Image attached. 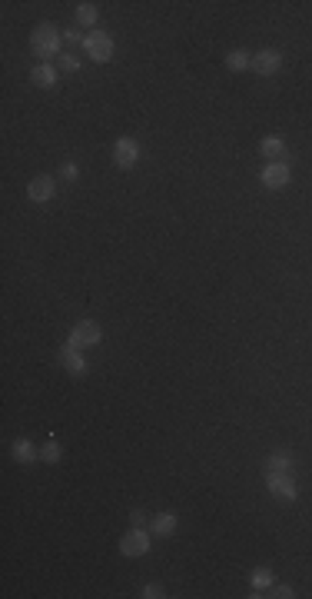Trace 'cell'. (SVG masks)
<instances>
[{"instance_id":"2","label":"cell","mask_w":312,"mask_h":599,"mask_svg":"<svg viewBox=\"0 0 312 599\" xmlns=\"http://www.w3.org/2000/svg\"><path fill=\"white\" fill-rule=\"evenodd\" d=\"M83 50H87V57L90 60L106 63V60L113 57V37L104 34V30H90V34L83 37Z\"/></svg>"},{"instance_id":"1","label":"cell","mask_w":312,"mask_h":599,"mask_svg":"<svg viewBox=\"0 0 312 599\" xmlns=\"http://www.w3.org/2000/svg\"><path fill=\"white\" fill-rule=\"evenodd\" d=\"M60 40H63V34H60L54 24H40L30 34V50H34V57L40 60H50L60 54Z\"/></svg>"},{"instance_id":"18","label":"cell","mask_w":312,"mask_h":599,"mask_svg":"<svg viewBox=\"0 0 312 599\" xmlns=\"http://www.w3.org/2000/svg\"><path fill=\"white\" fill-rule=\"evenodd\" d=\"M249 583H253L256 593H263V589L273 586V569H256L253 576H249Z\"/></svg>"},{"instance_id":"20","label":"cell","mask_w":312,"mask_h":599,"mask_svg":"<svg viewBox=\"0 0 312 599\" xmlns=\"http://www.w3.org/2000/svg\"><path fill=\"white\" fill-rule=\"evenodd\" d=\"M139 596H143V599H163V596H166V593H163V586H160V583H146V586H143V593H139Z\"/></svg>"},{"instance_id":"13","label":"cell","mask_w":312,"mask_h":599,"mask_svg":"<svg viewBox=\"0 0 312 599\" xmlns=\"http://www.w3.org/2000/svg\"><path fill=\"white\" fill-rule=\"evenodd\" d=\"M176 513H160V516L153 519V536H160V540H166V536H173L176 533Z\"/></svg>"},{"instance_id":"3","label":"cell","mask_w":312,"mask_h":599,"mask_svg":"<svg viewBox=\"0 0 312 599\" xmlns=\"http://www.w3.org/2000/svg\"><path fill=\"white\" fill-rule=\"evenodd\" d=\"M104 340V329H100V323L96 320H80L77 327L70 329V340L77 350H90V346H96V343Z\"/></svg>"},{"instance_id":"22","label":"cell","mask_w":312,"mask_h":599,"mask_svg":"<svg viewBox=\"0 0 312 599\" xmlns=\"http://www.w3.org/2000/svg\"><path fill=\"white\" fill-rule=\"evenodd\" d=\"M263 596H276V599H292L296 593H292L289 586H269V593H263Z\"/></svg>"},{"instance_id":"5","label":"cell","mask_w":312,"mask_h":599,"mask_svg":"<svg viewBox=\"0 0 312 599\" xmlns=\"http://www.w3.org/2000/svg\"><path fill=\"white\" fill-rule=\"evenodd\" d=\"M150 533H146V529H130L127 536H123V540H120V552H123V556H130V559H137V556H146V552H150Z\"/></svg>"},{"instance_id":"14","label":"cell","mask_w":312,"mask_h":599,"mask_svg":"<svg viewBox=\"0 0 312 599\" xmlns=\"http://www.w3.org/2000/svg\"><path fill=\"white\" fill-rule=\"evenodd\" d=\"M30 80H34V87H54V83H57V71H54L50 63H37L34 71H30Z\"/></svg>"},{"instance_id":"17","label":"cell","mask_w":312,"mask_h":599,"mask_svg":"<svg viewBox=\"0 0 312 599\" xmlns=\"http://www.w3.org/2000/svg\"><path fill=\"white\" fill-rule=\"evenodd\" d=\"M226 63H230V71H246V67H253V57L246 50H232L226 57Z\"/></svg>"},{"instance_id":"25","label":"cell","mask_w":312,"mask_h":599,"mask_svg":"<svg viewBox=\"0 0 312 599\" xmlns=\"http://www.w3.org/2000/svg\"><path fill=\"white\" fill-rule=\"evenodd\" d=\"M63 40H70V44H83V37L77 34V30H67V34H63Z\"/></svg>"},{"instance_id":"24","label":"cell","mask_w":312,"mask_h":599,"mask_svg":"<svg viewBox=\"0 0 312 599\" xmlns=\"http://www.w3.org/2000/svg\"><path fill=\"white\" fill-rule=\"evenodd\" d=\"M60 176H63V180H77L80 170H77V164H63V167H60Z\"/></svg>"},{"instance_id":"9","label":"cell","mask_w":312,"mask_h":599,"mask_svg":"<svg viewBox=\"0 0 312 599\" xmlns=\"http://www.w3.org/2000/svg\"><path fill=\"white\" fill-rule=\"evenodd\" d=\"M54 193H57V187H54V176H34L30 183H27V197L34 200V203H46V200H54Z\"/></svg>"},{"instance_id":"6","label":"cell","mask_w":312,"mask_h":599,"mask_svg":"<svg viewBox=\"0 0 312 599\" xmlns=\"http://www.w3.org/2000/svg\"><path fill=\"white\" fill-rule=\"evenodd\" d=\"M137 160H139V143L133 137H120L113 147V164L120 170H130V167H137Z\"/></svg>"},{"instance_id":"7","label":"cell","mask_w":312,"mask_h":599,"mask_svg":"<svg viewBox=\"0 0 312 599\" xmlns=\"http://www.w3.org/2000/svg\"><path fill=\"white\" fill-rule=\"evenodd\" d=\"M289 167H286V160H276V164H266V170H263V187L266 190H282L289 187Z\"/></svg>"},{"instance_id":"15","label":"cell","mask_w":312,"mask_h":599,"mask_svg":"<svg viewBox=\"0 0 312 599\" xmlns=\"http://www.w3.org/2000/svg\"><path fill=\"white\" fill-rule=\"evenodd\" d=\"M13 459L23 463V466H30V463H37V447L30 440H17V443H13Z\"/></svg>"},{"instance_id":"10","label":"cell","mask_w":312,"mask_h":599,"mask_svg":"<svg viewBox=\"0 0 312 599\" xmlns=\"http://www.w3.org/2000/svg\"><path fill=\"white\" fill-rule=\"evenodd\" d=\"M60 360H63L70 376H87V360H83V353L77 350L73 343H67V346L60 350Z\"/></svg>"},{"instance_id":"19","label":"cell","mask_w":312,"mask_h":599,"mask_svg":"<svg viewBox=\"0 0 312 599\" xmlns=\"http://www.w3.org/2000/svg\"><path fill=\"white\" fill-rule=\"evenodd\" d=\"M60 456H63V447H60L57 440H46L44 449H40V459H46V463H60Z\"/></svg>"},{"instance_id":"11","label":"cell","mask_w":312,"mask_h":599,"mask_svg":"<svg viewBox=\"0 0 312 599\" xmlns=\"http://www.w3.org/2000/svg\"><path fill=\"white\" fill-rule=\"evenodd\" d=\"M259 150H263V157H266L269 164H276V160H286V140H282V137H276V133H269L266 140L259 143Z\"/></svg>"},{"instance_id":"4","label":"cell","mask_w":312,"mask_h":599,"mask_svg":"<svg viewBox=\"0 0 312 599\" xmlns=\"http://www.w3.org/2000/svg\"><path fill=\"white\" fill-rule=\"evenodd\" d=\"M266 486H269V493L276 496L279 503H296V496H299L292 473H266Z\"/></svg>"},{"instance_id":"8","label":"cell","mask_w":312,"mask_h":599,"mask_svg":"<svg viewBox=\"0 0 312 599\" xmlns=\"http://www.w3.org/2000/svg\"><path fill=\"white\" fill-rule=\"evenodd\" d=\"M279 67H282V54L273 50V47L259 50V54L253 57V71L259 73V77H273V73H279Z\"/></svg>"},{"instance_id":"16","label":"cell","mask_w":312,"mask_h":599,"mask_svg":"<svg viewBox=\"0 0 312 599\" xmlns=\"http://www.w3.org/2000/svg\"><path fill=\"white\" fill-rule=\"evenodd\" d=\"M77 20H80L83 27H93V24H96V4H90V0L77 4Z\"/></svg>"},{"instance_id":"21","label":"cell","mask_w":312,"mask_h":599,"mask_svg":"<svg viewBox=\"0 0 312 599\" xmlns=\"http://www.w3.org/2000/svg\"><path fill=\"white\" fill-rule=\"evenodd\" d=\"M60 71H67V73L80 71V60L73 57V54H63V57H60Z\"/></svg>"},{"instance_id":"23","label":"cell","mask_w":312,"mask_h":599,"mask_svg":"<svg viewBox=\"0 0 312 599\" xmlns=\"http://www.w3.org/2000/svg\"><path fill=\"white\" fill-rule=\"evenodd\" d=\"M130 523L137 529H146V513H143V509H133V513H130Z\"/></svg>"},{"instance_id":"12","label":"cell","mask_w":312,"mask_h":599,"mask_svg":"<svg viewBox=\"0 0 312 599\" xmlns=\"http://www.w3.org/2000/svg\"><path fill=\"white\" fill-rule=\"evenodd\" d=\"M292 470V453L289 449H273L266 459V473H289Z\"/></svg>"}]
</instances>
